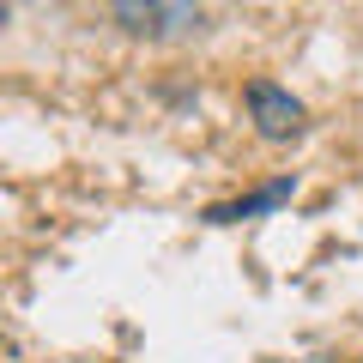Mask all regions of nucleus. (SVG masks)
Wrapping results in <instances>:
<instances>
[{"label":"nucleus","mask_w":363,"mask_h":363,"mask_svg":"<svg viewBox=\"0 0 363 363\" xmlns=\"http://www.w3.org/2000/svg\"><path fill=\"white\" fill-rule=\"evenodd\" d=\"M109 13L128 37H145V43H182L206 25L200 0H109Z\"/></svg>","instance_id":"f257e3e1"},{"label":"nucleus","mask_w":363,"mask_h":363,"mask_svg":"<svg viewBox=\"0 0 363 363\" xmlns=\"http://www.w3.org/2000/svg\"><path fill=\"white\" fill-rule=\"evenodd\" d=\"M242 109H248V121H255V133L267 145H291L303 128H309V109H303L285 85H272V79H248L242 85Z\"/></svg>","instance_id":"f03ea898"},{"label":"nucleus","mask_w":363,"mask_h":363,"mask_svg":"<svg viewBox=\"0 0 363 363\" xmlns=\"http://www.w3.org/2000/svg\"><path fill=\"white\" fill-rule=\"evenodd\" d=\"M285 200H291V182L279 176V182H267L260 194H242V200H230V206H212V212H206V224H242V218H255V212L285 206Z\"/></svg>","instance_id":"7ed1b4c3"}]
</instances>
